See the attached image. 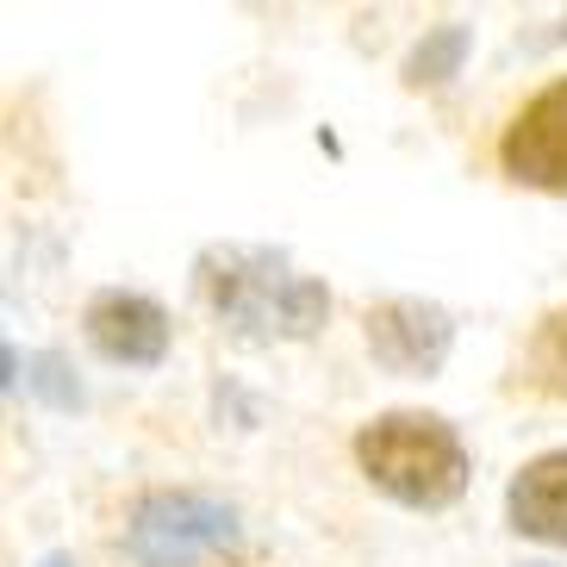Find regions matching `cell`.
<instances>
[{
  "mask_svg": "<svg viewBox=\"0 0 567 567\" xmlns=\"http://www.w3.org/2000/svg\"><path fill=\"white\" fill-rule=\"evenodd\" d=\"M499 168L517 187L567 194V82H549L499 137Z\"/></svg>",
  "mask_w": 567,
  "mask_h": 567,
  "instance_id": "5b68a950",
  "label": "cell"
},
{
  "mask_svg": "<svg viewBox=\"0 0 567 567\" xmlns=\"http://www.w3.org/2000/svg\"><path fill=\"white\" fill-rule=\"evenodd\" d=\"M505 517L517 536L567 549V450H543L536 462L517 467L505 486Z\"/></svg>",
  "mask_w": 567,
  "mask_h": 567,
  "instance_id": "52a82bcc",
  "label": "cell"
},
{
  "mask_svg": "<svg viewBox=\"0 0 567 567\" xmlns=\"http://www.w3.org/2000/svg\"><path fill=\"white\" fill-rule=\"evenodd\" d=\"M355 462L386 499L412 512H443L467 493V450L436 412H381L355 431Z\"/></svg>",
  "mask_w": 567,
  "mask_h": 567,
  "instance_id": "7a4b0ae2",
  "label": "cell"
},
{
  "mask_svg": "<svg viewBox=\"0 0 567 567\" xmlns=\"http://www.w3.org/2000/svg\"><path fill=\"white\" fill-rule=\"evenodd\" d=\"M25 393H38L51 412H82V405H87V386L75 381V368H69L56 350L25 355Z\"/></svg>",
  "mask_w": 567,
  "mask_h": 567,
  "instance_id": "30bf717a",
  "label": "cell"
},
{
  "mask_svg": "<svg viewBox=\"0 0 567 567\" xmlns=\"http://www.w3.org/2000/svg\"><path fill=\"white\" fill-rule=\"evenodd\" d=\"M194 287L218 312V324L244 343H300L331 318L324 281L300 275L287 250L268 244H213L194 262Z\"/></svg>",
  "mask_w": 567,
  "mask_h": 567,
  "instance_id": "6da1fadb",
  "label": "cell"
},
{
  "mask_svg": "<svg viewBox=\"0 0 567 567\" xmlns=\"http://www.w3.org/2000/svg\"><path fill=\"white\" fill-rule=\"evenodd\" d=\"M467 51H474V25H462V19H443V25H431V32L417 38L412 51H405V87H443L450 75H462Z\"/></svg>",
  "mask_w": 567,
  "mask_h": 567,
  "instance_id": "ba28073f",
  "label": "cell"
},
{
  "mask_svg": "<svg viewBox=\"0 0 567 567\" xmlns=\"http://www.w3.org/2000/svg\"><path fill=\"white\" fill-rule=\"evenodd\" d=\"M82 331L94 343V355H106L118 368H156L168 355V312L151 293H125V287L94 293L82 312Z\"/></svg>",
  "mask_w": 567,
  "mask_h": 567,
  "instance_id": "8992f818",
  "label": "cell"
},
{
  "mask_svg": "<svg viewBox=\"0 0 567 567\" xmlns=\"http://www.w3.org/2000/svg\"><path fill=\"white\" fill-rule=\"evenodd\" d=\"M524 368H530V381L543 386V393L567 400V306L536 324L530 350H524Z\"/></svg>",
  "mask_w": 567,
  "mask_h": 567,
  "instance_id": "9c48e42d",
  "label": "cell"
},
{
  "mask_svg": "<svg viewBox=\"0 0 567 567\" xmlns=\"http://www.w3.org/2000/svg\"><path fill=\"white\" fill-rule=\"evenodd\" d=\"M368 355L386 374H436L455 350V318L431 300H381L362 318Z\"/></svg>",
  "mask_w": 567,
  "mask_h": 567,
  "instance_id": "277c9868",
  "label": "cell"
},
{
  "mask_svg": "<svg viewBox=\"0 0 567 567\" xmlns=\"http://www.w3.org/2000/svg\"><path fill=\"white\" fill-rule=\"evenodd\" d=\"M561 38H567V19H561Z\"/></svg>",
  "mask_w": 567,
  "mask_h": 567,
  "instance_id": "7c38bea8",
  "label": "cell"
},
{
  "mask_svg": "<svg viewBox=\"0 0 567 567\" xmlns=\"http://www.w3.org/2000/svg\"><path fill=\"white\" fill-rule=\"evenodd\" d=\"M38 567H75V561H69V555H44Z\"/></svg>",
  "mask_w": 567,
  "mask_h": 567,
  "instance_id": "8fae6325",
  "label": "cell"
},
{
  "mask_svg": "<svg viewBox=\"0 0 567 567\" xmlns=\"http://www.w3.org/2000/svg\"><path fill=\"white\" fill-rule=\"evenodd\" d=\"M244 543V517L237 505L213 499V493H144L125 517V555L137 567H200L213 555H231Z\"/></svg>",
  "mask_w": 567,
  "mask_h": 567,
  "instance_id": "3957f363",
  "label": "cell"
}]
</instances>
